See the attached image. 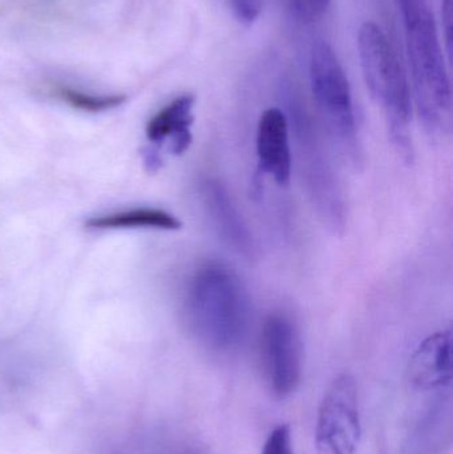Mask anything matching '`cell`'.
<instances>
[{
    "instance_id": "6da1fadb",
    "label": "cell",
    "mask_w": 453,
    "mask_h": 454,
    "mask_svg": "<svg viewBox=\"0 0 453 454\" xmlns=\"http://www.w3.org/2000/svg\"><path fill=\"white\" fill-rule=\"evenodd\" d=\"M415 103L428 135L451 132L452 90L435 19L426 0H399Z\"/></svg>"
},
{
    "instance_id": "7a4b0ae2",
    "label": "cell",
    "mask_w": 453,
    "mask_h": 454,
    "mask_svg": "<svg viewBox=\"0 0 453 454\" xmlns=\"http://www.w3.org/2000/svg\"><path fill=\"white\" fill-rule=\"evenodd\" d=\"M191 330L207 348L231 351L246 338L252 303L238 275L221 263H207L194 274L186 299Z\"/></svg>"
},
{
    "instance_id": "3957f363",
    "label": "cell",
    "mask_w": 453,
    "mask_h": 454,
    "mask_svg": "<svg viewBox=\"0 0 453 454\" xmlns=\"http://www.w3.org/2000/svg\"><path fill=\"white\" fill-rule=\"evenodd\" d=\"M358 48L367 88L383 109L393 145L410 164L414 160V148L410 133L412 100L409 79L387 35L378 24L367 21L361 27Z\"/></svg>"
},
{
    "instance_id": "277c9868",
    "label": "cell",
    "mask_w": 453,
    "mask_h": 454,
    "mask_svg": "<svg viewBox=\"0 0 453 454\" xmlns=\"http://www.w3.org/2000/svg\"><path fill=\"white\" fill-rule=\"evenodd\" d=\"M310 82L322 122L335 148L354 167L362 164V145L356 125L350 82L327 43L313 45L310 56Z\"/></svg>"
},
{
    "instance_id": "5b68a950",
    "label": "cell",
    "mask_w": 453,
    "mask_h": 454,
    "mask_svg": "<svg viewBox=\"0 0 453 454\" xmlns=\"http://www.w3.org/2000/svg\"><path fill=\"white\" fill-rule=\"evenodd\" d=\"M295 157L309 200L322 225L335 235L343 234L348 223V205L332 167L324 138L306 117L293 121Z\"/></svg>"
},
{
    "instance_id": "8992f818",
    "label": "cell",
    "mask_w": 453,
    "mask_h": 454,
    "mask_svg": "<svg viewBox=\"0 0 453 454\" xmlns=\"http://www.w3.org/2000/svg\"><path fill=\"white\" fill-rule=\"evenodd\" d=\"M361 434L355 379L342 373L330 384L319 405L316 454H354Z\"/></svg>"
},
{
    "instance_id": "52a82bcc",
    "label": "cell",
    "mask_w": 453,
    "mask_h": 454,
    "mask_svg": "<svg viewBox=\"0 0 453 454\" xmlns=\"http://www.w3.org/2000/svg\"><path fill=\"white\" fill-rule=\"evenodd\" d=\"M261 356L274 396L285 399L294 394L302 378V344L297 327L287 315L274 312L265 320Z\"/></svg>"
},
{
    "instance_id": "ba28073f",
    "label": "cell",
    "mask_w": 453,
    "mask_h": 454,
    "mask_svg": "<svg viewBox=\"0 0 453 454\" xmlns=\"http://www.w3.org/2000/svg\"><path fill=\"white\" fill-rule=\"evenodd\" d=\"M258 170L273 178L281 188L290 185L293 175L292 135L290 121L282 109L263 112L257 128Z\"/></svg>"
},
{
    "instance_id": "9c48e42d",
    "label": "cell",
    "mask_w": 453,
    "mask_h": 454,
    "mask_svg": "<svg viewBox=\"0 0 453 454\" xmlns=\"http://www.w3.org/2000/svg\"><path fill=\"white\" fill-rule=\"evenodd\" d=\"M201 196L205 210L221 239L239 255L254 258L257 253L254 237L226 186L215 178H207L201 184Z\"/></svg>"
},
{
    "instance_id": "30bf717a",
    "label": "cell",
    "mask_w": 453,
    "mask_h": 454,
    "mask_svg": "<svg viewBox=\"0 0 453 454\" xmlns=\"http://www.w3.org/2000/svg\"><path fill=\"white\" fill-rule=\"evenodd\" d=\"M409 380L420 391L446 388L452 380L451 331H439L426 338L412 354Z\"/></svg>"
},
{
    "instance_id": "8fae6325",
    "label": "cell",
    "mask_w": 453,
    "mask_h": 454,
    "mask_svg": "<svg viewBox=\"0 0 453 454\" xmlns=\"http://www.w3.org/2000/svg\"><path fill=\"white\" fill-rule=\"evenodd\" d=\"M194 104L196 98L191 95H183L170 101L149 120L146 138L157 145L168 143V149L175 156L185 153L193 141Z\"/></svg>"
},
{
    "instance_id": "7c38bea8",
    "label": "cell",
    "mask_w": 453,
    "mask_h": 454,
    "mask_svg": "<svg viewBox=\"0 0 453 454\" xmlns=\"http://www.w3.org/2000/svg\"><path fill=\"white\" fill-rule=\"evenodd\" d=\"M92 230L156 229L178 230L183 223L175 215L161 209L140 207L112 215L92 217L85 223Z\"/></svg>"
},
{
    "instance_id": "4fadbf2b",
    "label": "cell",
    "mask_w": 453,
    "mask_h": 454,
    "mask_svg": "<svg viewBox=\"0 0 453 454\" xmlns=\"http://www.w3.org/2000/svg\"><path fill=\"white\" fill-rule=\"evenodd\" d=\"M56 95L64 103L71 106L72 108L79 109V111L82 112H90V114H98V112L117 108V106H121L127 100V96L124 95L96 96L80 92V90H72V88L68 87L56 88Z\"/></svg>"
},
{
    "instance_id": "5bb4252c",
    "label": "cell",
    "mask_w": 453,
    "mask_h": 454,
    "mask_svg": "<svg viewBox=\"0 0 453 454\" xmlns=\"http://www.w3.org/2000/svg\"><path fill=\"white\" fill-rule=\"evenodd\" d=\"M332 5V0H285L287 13L300 23H313L321 19Z\"/></svg>"
},
{
    "instance_id": "9a60e30c",
    "label": "cell",
    "mask_w": 453,
    "mask_h": 454,
    "mask_svg": "<svg viewBox=\"0 0 453 454\" xmlns=\"http://www.w3.org/2000/svg\"><path fill=\"white\" fill-rule=\"evenodd\" d=\"M261 454H295L292 431L287 424H281L270 432Z\"/></svg>"
},
{
    "instance_id": "2e32d148",
    "label": "cell",
    "mask_w": 453,
    "mask_h": 454,
    "mask_svg": "<svg viewBox=\"0 0 453 454\" xmlns=\"http://www.w3.org/2000/svg\"><path fill=\"white\" fill-rule=\"evenodd\" d=\"M234 15L245 26L257 20L262 10V0H230Z\"/></svg>"
},
{
    "instance_id": "e0dca14e",
    "label": "cell",
    "mask_w": 453,
    "mask_h": 454,
    "mask_svg": "<svg viewBox=\"0 0 453 454\" xmlns=\"http://www.w3.org/2000/svg\"><path fill=\"white\" fill-rule=\"evenodd\" d=\"M441 20L446 32L447 51L449 58L452 53V21H453V3L452 0H441Z\"/></svg>"
}]
</instances>
